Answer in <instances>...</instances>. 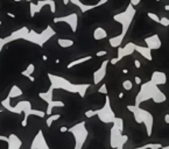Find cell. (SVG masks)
Wrapping results in <instances>:
<instances>
[{
	"mask_svg": "<svg viewBox=\"0 0 169 149\" xmlns=\"http://www.w3.org/2000/svg\"><path fill=\"white\" fill-rule=\"evenodd\" d=\"M21 146H22V141H21L15 134H11V135H8L7 149H20Z\"/></svg>",
	"mask_w": 169,
	"mask_h": 149,
	"instance_id": "cell-20",
	"label": "cell"
},
{
	"mask_svg": "<svg viewBox=\"0 0 169 149\" xmlns=\"http://www.w3.org/2000/svg\"><path fill=\"white\" fill-rule=\"evenodd\" d=\"M165 9H166V11H169V5H166V6H165Z\"/></svg>",
	"mask_w": 169,
	"mask_h": 149,
	"instance_id": "cell-44",
	"label": "cell"
},
{
	"mask_svg": "<svg viewBox=\"0 0 169 149\" xmlns=\"http://www.w3.org/2000/svg\"><path fill=\"white\" fill-rule=\"evenodd\" d=\"M140 3H141V0H131V3H129V4L133 5V6L135 7V6H138V5L140 4Z\"/></svg>",
	"mask_w": 169,
	"mask_h": 149,
	"instance_id": "cell-36",
	"label": "cell"
},
{
	"mask_svg": "<svg viewBox=\"0 0 169 149\" xmlns=\"http://www.w3.org/2000/svg\"><path fill=\"white\" fill-rule=\"evenodd\" d=\"M136 14V11L134 8L133 5H127V7L125 9L124 12L118 13V14H114L113 15V20L117 21L118 23L121 25V33L119 35H117L114 37H111L108 42H110V46L112 48H119L121 46V43L124 41V37L126 36L127 32L131 28V25H132V21L134 19Z\"/></svg>",
	"mask_w": 169,
	"mask_h": 149,
	"instance_id": "cell-1",
	"label": "cell"
},
{
	"mask_svg": "<svg viewBox=\"0 0 169 149\" xmlns=\"http://www.w3.org/2000/svg\"><path fill=\"white\" fill-rule=\"evenodd\" d=\"M42 59H43V61H47V59H48V57H47L45 55H43V56H42Z\"/></svg>",
	"mask_w": 169,
	"mask_h": 149,
	"instance_id": "cell-43",
	"label": "cell"
},
{
	"mask_svg": "<svg viewBox=\"0 0 169 149\" xmlns=\"http://www.w3.org/2000/svg\"><path fill=\"white\" fill-rule=\"evenodd\" d=\"M123 87H124V90L126 91H131L133 89V83L131 79H125L124 82H123Z\"/></svg>",
	"mask_w": 169,
	"mask_h": 149,
	"instance_id": "cell-29",
	"label": "cell"
},
{
	"mask_svg": "<svg viewBox=\"0 0 169 149\" xmlns=\"http://www.w3.org/2000/svg\"><path fill=\"white\" fill-rule=\"evenodd\" d=\"M123 97H124V93H123V92H120V93H119V98H123Z\"/></svg>",
	"mask_w": 169,
	"mask_h": 149,
	"instance_id": "cell-45",
	"label": "cell"
},
{
	"mask_svg": "<svg viewBox=\"0 0 169 149\" xmlns=\"http://www.w3.org/2000/svg\"><path fill=\"white\" fill-rule=\"evenodd\" d=\"M60 132L61 133H66V132H69V128L66 127V126H62L61 128H60Z\"/></svg>",
	"mask_w": 169,
	"mask_h": 149,
	"instance_id": "cell-37",
	"label": "cell"
},
{
	"mask_svg": "<svg viewBox=\"0 0 169 149\" xmlns=\"http://www.w3.org/2000/svg\"><path fill=\"white\" fill-rule=\"evenodd\" d=\"M53 95H54V89L51 86H49V90H47L45 92H40L39 93V97L41 98L43 101L47 103V116H50L51 113H53L54 107H64L66 104L61 101V100H54L53 99Z\"/></svg>",
	"mask_w": 169,
	"mask_h": 149,
	"instance_id": "cell-10",
	"label": "cell"
},
{
	"mask_svg": "<svg viewBox=\"0 0 169 149\" xmlns=\"http://www.w3.org/2000/svg\"><path fill=\"white\" fill-rule=\"evenodd\" d=\"M29 80H30V82H35V78H34V77H33V76H30V77H29Z\"/></svg>",
	"mask_w": 169,
	"mask_h": 149,
	"instance_id": "cell-41",
	"label": "cell"
},
{
	"mask_svg": "<svg viewBox=\"0 0 169 149\" xmlns=\"http://www.w3.org/2000/svg\"><path fill=\"white\" fill-rule=\"evenodd\" d=\"M135 51H138V53H139V54H140L145 59H147V61H153L152 50L149 49V48H147V47H142V46L136 44Z\"/></svg>",
	"mask_w": 169,
	"mask_h": 149,
	"instance_id": "cell-21",
	"label": "cell"
},
{
	"mask_svg": "<svg viewBox=\"0 0 169 149\" xmlns=\"http://www.w3.org/2000/svg\"><path fill=\"white\" fill-rule=\"evenodd\" d=\"M124 132V120L117 116L116 121L110 132V145L113 149H124V145L128 141V136L123 134Z\"/></svg>",
	"mask_w": 169,
	"mask_h": 149,
	"instance_id": "cell-7",
	"label": "cell"
},
{
	"mask_svg": "<svg viewBox=\"0 0 169 149\" xmlns=\"http://www.w3.org/2000/svg\"><path fill=\"white\" fill-rule=\"evenodd\" d=\"M69 3L71 4H74L75 6H77L79 9H81V13H85V12H89L91 9H95L97 8V5H85L83 4L81 0H63V4L64 5H68Z\"/></svg>",
	"mask_w": 169,
	"mask_h": 149,
	"instance_id": "cell-18",
	"label": "cell"
},
{
	"mask_svg": "<svg viewBox=\"0 0 169 149\" xmlns=\"http://www.w3.org/2000/svg\"><path fill=\"white\" fill-rule=\"evenodd\" d=\"M123 72H124V74H128V70H127V69H124V70H123Z\"/></svg>",
	"mask_w": 169,
	"mask_h": 149,
	"instance_id": "cell-46",
	"label": "cell"
},
{
	"mask_svg": "<svg viewBox=\"0 0 169 149\" xmlns=\"http://www.w3.org/2000/svg\"><path fill=\"white\" fill-rule=\"evenodd\" d=\"M61 118V116L60 114H51L50 116H48V119H47V121H45V124H47V126L48 127H51V125H53L54 121L58 120Z\"/></svg>",
	"mask_w": 169,
	"mask_h": 149,
	"instance_id": "cell-28",
	"label": "cell"
},
{
	"mask_svg": "<svg viewBox=\"0 0 169 149\" xmlns=\"http://www.w3.org/2000/svg\"><path fill=\"white\" fill-rule=\"evenodd\" d=\"M98 93H103V95H107V86H106V84H103L102 86L99 87V89H98Z\"/></svg>",
	"mask_w": 169,
	"mask_h": 149,
	"instance_id": "cell-31",
	"label": "cell"
},
{
	"mask_svg": "<svg viewBox=\"0 0 169 149\" xmlns=\"http://www.w3.org/2000/svg\"><path fill=\"white\" fill-rule=\"evenodd\" d=\"M162 149H169V145L168 146H163V148Z\"/></svg>",
	"mask_w": 169,
	"mask_h": 149,
	"instance_id": "cell-47",
	"label": "cell"
},
{
	"mask_svg": "<svg viewBox=\"0 0 169 149\" xmlns=\"http://www.w3.org/2000/svg\"><path fill=\"white\" fill-rule=\"evenodd\" d=\"M163 146L161 143H147V145H144L141 147H136V148L133 149H162Z\"/></svg>",
	"mask_w": 169,
	"mask_h": 149,
	"instance_id": "cell-27",
	"label": "cell"
},
{
	"mask_svg": "<svg viewBox=\"0 0 169 149\" xmlns=\"http://www.w3.org/2000/svg\"><path fill=\"white\" fill-rule=\"evenodd\" d=\"M149 80H152L154 84H156L157 86L159 85H165L167 83V74L163 72V71H153L152 77Z\"/></svg>",
	"mask_w": 169,
	"mask_h": 149,
	"instance_id": "cell-19",
	"label": "cell"
},
{
	"mask_svg": "<svg viewBox=\"0 0 169 149\" xmlns=\"http://www.w3.org/2000/svg\"><path fill=\"white\" fill-rule=\"evenodd\" d=\"M160 23L162 26H165V27H169V19L168 18H161V20H160Z\"/></svg>",
	"mask_w": 169,
	"mask_h": 149,
	"instance_id": "cell-32",
	"label": "cell"
},
{
	"mask_svg": "<svg viewBox=\"0 0 169 149\" xmlns=\"http://www.w3.org/2000/svg\"><path fill=\"white\" fill-rule=\"evenodd\" d=\"M135 48H136V44L135 43H133V42H128L127 44H125L124 47H119L118 48V61L120 59H123L124 57H127L129 55H132L134 51H135Z\"/></svg>",
	"mask_w": 169,
	"mask_h": 149,
	"instance_id": "cell-16",
	"label": "cell"
},
{
	"mask_svg": "<svg viewBox=\"0 0 169 149\" xmlns=\"http://www.w3.org/2000/svg\"><path fill=\"white\" fill-rule=\"evenodd\" d=\"M69 132L72 134L75 139V147L74 149H83V146L85 143L89 136V132L85 126V121H81L78 124L74 125L69 128Z\"/></svg>",
	"mask_w": 169,
	"mask_h": 149,
	"instance_id": "cell-9",
	"label": "cell"
},
{
	"mask_svg": "<svg viewBox=\"0 0 169 149\" xmlns=\"http://www.w3.org/2000/svg\"><path fill=\"white\" fill-rule=\"evenodd\" d=\"M134 79H135V83L138 84V85H141V84H142V80H141L140 77H138V76H136V77H135Z\"/></svg>",
	"mask_w": 169,
	"mask_h": 149,
	"instance_id": "cell-39",
	"label": "cell"
},
{
	"mask_svg": "<svg viewBox=\"0 0 169 149\" xmlns=\"http://www.w3.org/2000/svg\"><path fill=\"white\" fill-rule=\"evenodd\" d=\"M156 1H157V3H159V1H161V0H156Z\"/></svg>",
	"mask_w": 169,
	"mask_h": 149,
	"instance_id": "cell-50",
	"label": "cell"
},
{
	"mask_svg": "<svg viewBox=\"0 0 169 149\" xmlns=\"http://www.w3.org/2000/svg\"><path fill=\"white\" fill-rule=\"evenodd\" d=\"M85 116L87 118H92V116H98V119L104 124H113L117 119V116L114 111L112 110L111 100L110 97L106 95L105 97V104L102 108L98 110H89L85 112Z\"/></svg>",
	"mask_w": 169,
	"mask_h": 149,
	"instance_id": "cell-6",
	"label": "cell"
},
{
	"mask_svg": "<svg viewBox=\"0 0 169 149\" xmlns=\"http://www.w3.org/2000/svg\"><path fill=\"white\" fill-rule=\"evenodd\" d=\"M48 78L50 82V86L53 87L54 90L60 89L63 91H66L69 93H77V95L83 98L87 91L90 89V84H75L71 83L70 80L66 79L62 76H57L54 74H48Z\"/></svg>",
	"mask_w": 169,
	"mask_h": 149,
	"instance_id": "cell-4",
	"label": "cell"
},
{
	"mask_svg": "<svg viewBox=\"0 0 169 149\" xmlns=\"http://www.w3.org/2000/svg\"><path fill=\"white\" fill-rule=\"evenodd\" d=\"M29 30L30 29H28L27 27H21V28L17 29V30H14L9 36L1 39L0 40V50H3V47L6 46L9 42H14L18 41V40H25L27 34L29 33Z\"/></svg>",
	"mask_w": 169,
	"mask_h": 149,
	"instance_id": "cell-11",
	"label": "cell"
},
{
	"mask_svg": "<svg viewBox=\"0 0 169 149\" xmlns=\"http://www.w3.org/2000/svg\"><path fill=\"white\" fill-rule=\"evenodd\" d=\"M27 1H28V3H32V0H27Z\"/></svg>",
	"mask_w": 169,
	"mask_h": 149,
	"instance_id": "cell-49",
	"label": "cell"
},
{
	"mask_svg": "<svg viewBox=\"0 0 169 149\" xmlns=\"http://www.w3.org/2000/svg\"><path fill=\"white\" fill-rule=\"evenodd\" d=\"M168 34H169V32H168Z\"/></svg>",
	"mask_w": 169,
	"mask_h": 149,
	"instance_id": "cell-51",
	"label": "cell"
},
{
	"mask_svg": "<svg viewBox=\"0 0 169 149\" xmlns=\"http://www.w3.org/2000/svg\"><path fill=\"white\" fill-rule=\"evenodd\" d=\"M90 59H92V56H84V57H81V58H78V59H75V61H71L68 65H66V68L68 69H72L74 66H76V65H79V64H82V63H85V62H87V61H90Z\"/></svg>",
	"mask_w": 169,
	"mask_h": 149,
	"instance_id": "cell-23",
	"label": "cell"
},
{
	"mask_svg": "<svg viewBox=\"0 0 169 149\" xmlns=\"http://www.w3.org/2000/svg\"><path fill=\"white\" fill-rule=\"evenodd\" d=\"M165 122L166 124H169V114H166L165 116Z\"/></svg>",
	"mask_w": 169,
	"mask_h": 149,
	"instance_id": "cell-40",
	"label": "cell"
},
{
	"mask_svg": "<svg viewBox=\"0 0 169 149\" xmlns=\"http://www.w3.org/2000/svg\"><path fill=\"white\" fill-rule=\"evenodd\" d=\"M119 62V61H118V58H112V59H110V64H113V65H114V64H117V63Z\"/></svg>",
	"mask_w": 169,
	"mask_h": 149,
	"instance_id": "cell-38",
	"label": "cell"
},
{
	"mask_svg": "<svg viewBox=\"0 0 169 149\" xmlns=\"http://www.w3.org/2000/svg\"><path fill=\"white\" fill-rule=\"evenodd\" d=\"M14 1H15V3H20L21 0H14Z\"/></svg>",
	"mask_w": 169,
	"mask_h": 149,
	"instance_id": "cell-48",
	"label": "cell"
},
{
	"mask_svg": "<svg viewBox=\"0 0 169 149\" xmlns=\"http://www.w3.org/2000/svg\"><path fill=\"white\" fill-rule=\"evenodd\" d=\"M54 22L57 23V22H66L69 25L71 32L75 33L77 30V26H78V17L76 13H71V14H68V15H64V17H58L54 19Z\"/></svg>",
	"mask_w": 169,
	"mask_h": 149,
	"instance_id": "cell-13",
	"label": "cell"
},
{
	"mask_svg": "<svg viewBox=\"0 0 169 149\" xmlns=\"http://www.w3.org/2000/svg\"><path fill=\"white\" fill-rule=\"evenodd\" d=\"M145 43H146V47L149 48L151 50H157L162 44V42H161L157 34H153L151 36L145 37Z\"/></svg>",
	"mask_w": 169,
	"mask_h": 149,
	"instance_id": "cell-17",
	"label": "cell"
},
{
	"mask_svg": "<svg viewBox=\"0 0 169 149\" xmlns=\"http://www.w3.org/2000/svg\"><path fill=\"white\" fill-rule=\"evenodd\" d=\"M108 1V0H99L98 3H96V5H97V7H100L102 5H105Z\"/></svg>",
	"mask_w": 169,
	"mask_h": 149,
	"instance_id": "cell-34",
	"label": "cell"
},
{
	"mask_svg": "<svg viewBox=\"0 0 169 149\" xmlns=\"http://www.w3.org/2000/svg\"><path fill=\"white\" fill-rule=\"evenodd\" d=\"M45 6H49L50 12L51 13L56 12V3H55V0H39L36 4L30 3V5H29V9H30V18L35 17V14H36L37 12H40Z\"/></svg>",
	"mask_w": 169,
	"mask_h": 149,
	"instance_id": "cell-12",
	"label": "cell"
},
{
	"mask_svg": "<svg viewBox=\"0 0 169 149\" xmlns=\"http://www.w3.org/2000/svg\"><path fill=\"white\" fill-rule=\"evenodd\" d=\"M127 110L133 113L136 124H144L147 136H152L153 125H154V116L152 113L145 108H141L140 106H135V105H128Z\"/></svg>",
	"mask_w": 169,
	"mask_h": 149,
	"instance_id": "cell-5",
	"label": "cell"
},
{
	"mask_svg": "<svg viewBox=\"0 0 169 149\" xmlns=\"http://www.w3.org/2000/svg\"><path fill=\"white\" fill-rule=\"evenodd\" d=\"M57 43L61 48H70L75 44V42L70 39H58Z\"/></svg>",
	"mask_w": 169,
	"mask_h": 149,
	"instance_id": "cell-25",
	"label": "cell"
},
{
	"mask_svg": "<svg viewBox=\"0 0 169 149\" xmlns=\"http://www.w3.org/2000/svg\"><path fill=\"white\" fill-rule=\"evenodd\" d=\"M1 106L4 108H6L7 111L12 112V113H15V114H21L24 113V120L21 122V126L22 127H26L27 126V122H28V118L29 116H40V118H45L47 116V113L43 111H40V110H35L33 108L30 101H27V100H21L17 105L12 106L11 105V98L9 97H6L3 101H1Z\"/></svg>",
	"mask_w": 169,
	"mask_h": 149,
	"instance_id": "cell-2",
	"label": "cell"
},
{
	"mask_svg": "<svg viewBox=\"0 0 169 149\" xmlns=\"http://www.w3.org/2000/svg\"><path fill=\"white\" fill-rule=\"evenodd\" d=\"M107 37V32L103 27H97L93 32V39L96 41H100V40H104Z\"/></svg>",
	"mask_w": 169,
	"mask_h": 149,
	"instance_id": "cell-22",
	"label": "cell"
},
{
	"mask_svg": "<svg viewBox=\"0 0 169 149\" xmlns=\"http://www.w3.org/2000/svg\"><path fill=\"white\" fill-rule=\"evenodd\" d=\"M134 66H135L136 69H140L141 68V62L139 59H134Z\"/></svg>",
	"mask_w": 169,
	"mask_h": 149,
	"instance_id": "cell-35",
	"label": "cell"
},
{
	"mask_svg": "<svg viewBox=\"0 0 169 149\" xmlns=\"http://www.w3.org/2000/svg\"><path fill=\"white\" fill-rule=\"evenodd\" d=\"M22 93H24L22 90H21L18 85H13V86L11 87V90H9V93L7 97H9L11 99H13V98H18V97L22 95Z\"/></svg>",
	"mask_w": 169,
	"mask_h": 149,
	"instance_id": "cell-24",
	"label": "cell"
},
{
	"mask_svg": "<svg viewBox=\"0 0 169 149\" xmlns=\"http://www.w3.org/2000/svg\"><path fill=\"white\" fill-rule=\"evenodd\" d=\"M54 35H55V30L53 29V27H51V26H47L41 33H36L35 30L30 29L25 40L30 42V43L36 44V46H39L40 48H42V47L45 44V42L48 41V40H50Z\"/></svg>",
	"mask_w": 169,
	"mask_h": 149,
	"instance_id": "cell-8",
	"label": "cell"
},
{
	"mask_svg": "<svg viewBox=\"0 0 169 149\" xmlns=\"http://www.w3.org/2000/svg\"><path fill=\"white\" fill-rule=\"evenodd\" d=\"M152 99L155 104L163 103L167 100V97L161 91L156 84H154L152 80H148L146 83L140 85V90L135 97V106H140L141 104Z\"/></svg>",
	"mask_w": 169,
	"mask_h": 149,
	"instance_id": "cell-3",
	"label": "cell"
},
{
	"mask_svg": "<svg viewBox=\"0 0 169 149\" xmlns=\"http://www.w3.org/2000/svg\"><path fill=\"white\" fill-rule=\"evenodd\" d=\"M110 64V61H103L100 66L98 68V70H96L93 72V84L97 85L100 82H103V79L105 78L107 72V65Z\"/></svg>",
	"mask_w": 169,
	"mask_h": 149,
	"instance_id": "cell-15",
	"label": "cell"
},
{
	"mask_svg": "<svg viewBox=\"0 0 169 149\" xmlns=\"http://www.w3.org/2000/svg\"><path fill=\"white\" fill-rule=\"evenodd\" d=\"M30 149H51L47 143V140H45V135H43L42 129H40L36 133V135L34 136L33 141L30 143Z\"/></svg>",
	"mask_w": 169,
	"mask_h": 149,
	"instance_id": "cell-14",
	"label": "cell"
},
{
	"mask_svg": "<svg viewBox=\"0 0 169 149\" xmlns=\"http://www.w3.org/2000/svg\"><path fill=\"white\" fill-rule=\"evenodd\" d=\"M147 17H148L151 20L155 21V22H157V23H160L161 18H159V15H157V14H155V13H152V12L147 13Z\"/></svg>",
	"mask_w": 169,
	"mask_h": 149,
	"instance_id": "cell-30",
	"label": "cell"
},
{
	"mask_svg": "<svg viewBox=\"0 0 169 149\" xmlns=\"http://www.w3.org/2000/svg\"><path fill=\"white\" fill-rule=\"evenodd\" d=\"M7 15H8L9 18H15V15H14V14H12V13H7Z\"/></svg>",
	"mask_w": 169,
	"mask_h": 149,
	"instance_id": "cell-42",
	"label": "cell"
},
{
	"mask_svg": "<svg viewBox=\"0 0 169 149\" xmlns=\"http://www.w3.org/2000/svg\"><path fill=\"white\" fill-rule=\"evenodd\" d=\"M106 54H107V51L100 50V51H97V53H96V56H97V57H102V56H105Z\"/></svg>",
	"mask_w": 169,
	"mask_h": 149,
	"instance_id": "cell-33",
	"label": "cell"
},
{
	"mask_svg": "<svg viewBox=\"0 0 169 149\" xmlns=\"http://www.w3.org/2000/svg\"><path fill=\"white\" fill-rule=\"evenodd\" d=\"M34 70H35V65H34V63H30V64L26 68V70H24L22 72H21V74H22L24 77H27V78H29V77L33 74Z\"/></svg>",
	"mask_w": 169,
	"mask_h": 149,
	"instance_id": "cell-26",
	"label": "cell"
}]
</instances>
